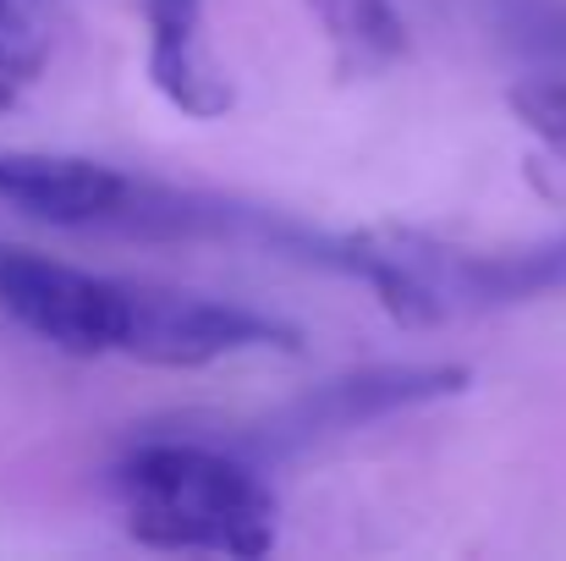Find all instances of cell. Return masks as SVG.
Segmentation results:
<instances>
[{
  "instance_id": "1",
  "label": "cell",
  "mask_w": 566,
  "mask_h": 561,
  "mask_svg": "<svg viewBox=\"0 0 566 561\" xmlns=\"http://www.w3.org/2000/svg\"><path fill=\"white\" fill-rule=\"evenodd\" d=\"M0 309L72 359H138V364H220L237 353H297V331L177 287H144L83 264L44 259L0 242Z\"/></svg>"
},
{
  "instance_id": "2",
  "label": "cell",
  "mask_w": 566,
  "mask_h": 561,
  "mask_svg": "<svg viewBox=\"0 0 566 561\" xmlns=\"http://www.w3.org/2000/svg\"><path fill=\"white\" fill-rule=\"evenodd\" d=\"M319 264L364 281L401 325H440L457 314H490L566 287V237L528 248H457L407 226H369L347 237H314Z\"/></svg>"
},
{
  "instance_id": "3",
  "label": "cell",
  "mask_w": 566,
  "mask_h": 561,
  "mask_svg": "<svg viewBox=\"0 0 566 561\" xmlns=\"http://www.w3.org/2000/svg\"><path fill=\"white\" fill-rule=\"evenodd\" d=\"M116 490L133 540L155 551L253 561L275 546V490L231 446L144 440L122 457Z\"/></svg>"
},
{
  "instance_id": "4",
  "label": "cell",
  "mask_w": 566,
  "mask_h": 561,
  "mask_svg": "<svg viewBox=\"0 0 566 561\" xmlns=\"http://www.w3.org/2000/svg\"><path fill=\"white\" fill-rule=\"evenodd\" d=\"M468 385H473V374L462 370V364H375V370H353V374H342V380H325V385L303 391L281 413H270L248 435V446L286 457V451H303L314 440H336L347 429L379 424L390 413L462 396Z\"/></svg>"
},
{
  "instance_id": "5",
  "label": "cell",
  "mask_w": 566,
  "mask_h": 561,
  "mask_svg": "<svg viewBox=\"0 0 566 561\" xmlns=\"http://www.w3.org/2000/svg\"><path fill=\"white\" fill-rule=\"evenodd\" d=\"M133 177L77 155H0V204L72 231H116Z\"/></svg>"
},
{
  "instance_id": "6",
  "label": "cell",
  "mask_w": 566,
  "mask_h": 561,
  "mask_svg": "<svg viewBox=\"0 0 566 561\" xmlns=\"http://www.w3.org/2000/svg\"><path fill=\"white\" fill-rule=\"evenodd\" d=\"M149 17V77L155 89L198 122H214L231 111L237 89L231 77L198 50V28H203V0H144Z\"/></svg>"
},
{
  "instance_id": "7",
  "label": "cell",
  "mask_w": 566,
  "mask_h": 561,
  "mask_svg": "<svg viewBox=\"0 0 566 561\" xmlns=\"http://www.w3.org/2000/svg\"><path fill=\"white\" fill-rule=\"evenodd\" d=\"M308 11L336 44V61L347 72H385L412 44L396 0H308Z\"/></svg>"
},
{
  "instance_id": "8",
  "label": "cell",
  "mask_w": 566,
  "mask_h": 561,
  "mask_svg": "<svg viewBox=\"0 0 566 561\" xmlns=\"http://www.w3.org/2000/svg\"><path fill=\"white\" fill-rule=\"evenodd\" d=\"M512 116L556 155L566 166V77H534V83H517L506 94Z\"/></svg>"
},
{
  "instance_id": "9",
  "label": "cell",
  "mask_w": 566,
  "mask_h": 561,
  "mask_svg": "<svg viewBox=\"0 0 566 561\" xmlns=\"http://www.w3.org/2000/svg\"><path fill=\"white\" fill-rule=\"evenodd\" d=\"M44 66V33L22 0H0V83H28Z\"/></svg>"
}]
</instances>
